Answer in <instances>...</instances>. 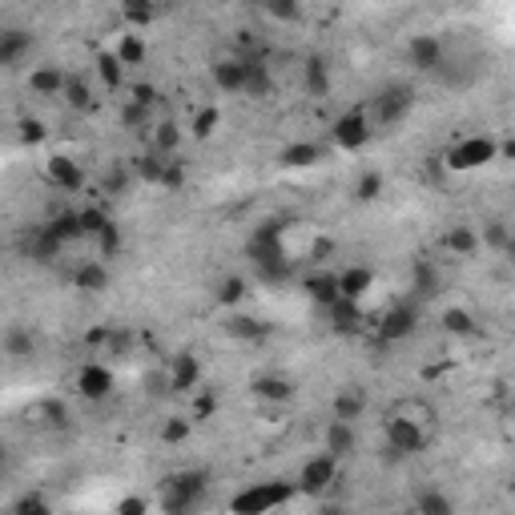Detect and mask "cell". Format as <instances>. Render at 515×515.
I'll return each mask as SVG.
<instances>
[{
  "mask_svg": "<svg viewBox=\"0 0 515 515\" xmlns=\"http://www.w3.org/2000/svg\"><path fill=\"white\" fill-rule=\"evenodd\" d=\"M221 330H226L230 338H238V343H262V338L270 335V326L250 314H226L221 318Z\"/></svg>",
  "mask_w": 515,
  "mask_h": 515,
  "instance_id": "cb8c5ba5",
  "label": "cell"
},
{
  "mask_svg": "<svg viewBox=\"0 0 515 515\" xmlns=\"http://www.w3.org/2000/svg\"><path fill=\"white\" fill-rule=\"evenodd\" d=\"M398 411H403V415H411V419H419V423H427V427L435 423L431 403H423V398H407V403H398Z\"/></svg>",
  "mask_w": 515,
  "mask_h": 515,
  "instance_id": "bcb514c9",
  "label": "cell"
},
{
  "mask_svg": "<svg viewBox=\"0 0 515 515\" xmlns=\"http://www.w3.org/2000/svg\"><path fill=\"white\" fill-rule=\"evenodd\" d=\"M246 294H250V290H246V278H238V274L221 278V282H218V290H213V298H218L221 306H238Z\"/></svg>",
  "mask_w": 515,
  "mask_h": 515,
  "instance_id": "ab89813d",
  "label": "cell"
},
{
  "mask_svg": "<svg viewBox=\"0 0 515 515\" xmlns=\"http://www.w3.org/2000/svg\"><path fill=\"white\" fill-rule=\"evenodd\" d=\"M109 335H113L109 326H97V330H89V335H85V343H89L93 351H105V346H109Z\"/></svg>",
  "mask_w": 515,
  "mask_h": 515,
  "instance_id": "11a10c76",
  "label": "cell"
},
{
  "mask_svg": "<svg viewBox=\"0 0 515 515\" xmlns=\"http://www.w3.org/2000/svg\"><path fill=\"white\" fill-rule=\"evenodd\" d=\"M121 16L129 21V28H145L158 16V5L153 0H121Z\"/></svg>",
  "mask_w": 515,
  "mask_h": 515,
  "instance_id": "836d02e7",
  "label": "cell"
},
{
  "mask_svg": "<svg viewBox=\"0 0 515 515\" xmlns=\"http://www.w3.org/2000/svg\"><path fill=\"white\" fill-rule=\"evenodd\" d=\"M262 8H266L274 21L282 25H294V21H303V0H262Z\"/></svg>",
  "mask_w": 515,
  "mask_h": 515,
  "instance_id": "60d3db41",
  "label": "cell"
},
{
  "mask_svg": "<svg viewBox=\"0 0 515 515\" xmlns=\"http://www.w3.org/2000/svg\"><path fill=\"white\" fill-rule=\"evenodd\" d=\"M145 508H149L145 500H121V503H118V511H125V515H141Z\"/></svg>",
  "mask_w": 515,
  "mask_h": 515,
  "instance_id": "6f0895ef",
  "label": "cell"
},
{
  "mask_svg": "<svg viewBox=\"0 0 515 515\" xmlns=\"http://www.w3.org/2000/svg\"><path fill=\"white\" fill-rule=\"evenodd\" d=\"M93 242H97V258H105V262H109V258H118V254H121V230L113 226V221H109V226H105L101 234L93 238Z\"/></svg>",
  "mask_w": 515,
  "mask_h": 515,
  "instance_id": "7bdbcfd3",
  "label": "cell"
},
{
  "mask_svg": "<svg viewBox=\"0 0 515 515\" xmlns=\"http://www.w3.org/2000/svg\"><path fill=\"white\" fill-rule=\"evenodd\" d=\"M431 447V427L411 419L395 407L383 423V463H403V459H415Z\"/></svg>",
  "mask_w": 515,
  "mask_h": 515,
  "instance_id": "6da1fadb",
  "label": "cell"
},
{
  "mask_svg": "<svg viewBox=\"0 0 515 515\" xmlns=\"http://www.w3.org/2000/svg\"><path fill=\"white\" fill-rule=\"evenodd\" d=\"M270 93H274V77H270V65L262 61V57H246V97H258V101H266Z\"/></svg>",
  "mask_w": 515,
  "mask_h": 515,
  "instance_id": "4316f807",
  "label": "cell"
},
{
  "mask_svg": "<svg viewBox=\"0 0 515 515\" xmlns=\"http://www.w3.org/2000/svg\"><path fill=\"white\" fill-rule=\"evenodd\" d=\"M500 254H503V258H508V262H511V266H515V234L508 238V246H503V250H500Z\"/></svg>",
  "mask_w": 515,
  "mask_h": 515,
  "instance_id": "680465c9",
  "label": "cell"
},
{
  "mask_svg": "<svg viewBox=\"0 0 515 515\" xmlns=\"http://www.w3.org/2000/svg\"><path fill=\"white\" fill-rule=\"evenodd\" d=\"M371 133H375V121H371V113L366 109H346V113H338L335 121H330V138H335L338 149H346V153H358L366 141H371Z\"/></svg>",
  "mask_w": 515,
  "mask_h": 515,
  "instance_id": "8992f818",
  "label": "cell"
},
{
  "mask_svg": "<svg viewBox=\"0 0 515 515\" xmlns=\"http://www.w3.org/2000/svg\"><path fill=\"white\" fill-rule=\"evenodd\" d=\"M210 475L206 471H173L161 479V511L170 515H186L206 500Z\"/></svg>",
  "mask_w": 515,
  "mask_h": 515,
  "instance_id": "7a4b0ae2",
  "label": "cell"
},
{
  "mask_svg": "<svg viewBox=\"0 0 515 515\" xmlns=\"http://www.w3.org/2000/svg\"><path fill=\"white\" fill-rule=\"evenodd\" d=\"M250 395L262 403H290L294 398V383L286 375H254L250 378Z\"/></svg>",
  "mask_w": 515,
  "mask_h": 515,
  "instance_id": "7402d4cb",
  "label": "cell"
},
{
  "mask_svg": "<svg viewBox=\"0 0 515 515\" xmlns=\"http://www.w3.org/2000/svg\"><path fill=\"white\" fill-rule=\"evenodd\" d=\"M129 101H138V105H158V89L153 85H129Z\"/></svg>",
  "mask_w": 515,
  "mask_h": 515,
  "instance_id": "db71d44e",
  "label": "cell"
},
{
  "mask_svg": "<svg viewBox=\"0 0 515 515\" xmlns=\"http://www.w3.org/2000/svg\"><path fill=\"white\" fill-rule=\"evenodd\" d=\"M278 161L286 165V170H310V165L323 161V149H318L314 141H290L286 149L278 153Z\"/></svg>",
  "mask_w": 515,
  "mask_h": 515,
  "instance_id": "83f0119b",
  "label": "cell"
},
{
  "mask_svg": "<svg viewBox=\"0 0 515 515\" xmlns=\"http://www.w3.org/2000/svg\"><path fill=\"white\" fill-rule=\"evenodd\" d=\"M81 226H85V238H97L105 226H109V213L105 210H81Z\"/></svg>",
  "mask_w": 515,
  "mask_h": 515,
  "instance_id": "7dc6e473",
  "label": "cell"
},
{
  "mask_svg": "<svg viewBox=\"0 0 515 515\" xmlns=\"http://www.w3.org/2000/svg\"><path fill=\"white\" fill-rule=\"evenodd\" d=\"M77 395L89 398V403H101V398L113 395V371L105 363H85L77 371Z\"/></svg>",
  "mask_w": 515,
  "mask_h": 515,
  "instance_id": "5bb4252c",
  "label": "cell"
},
{
  "mask_svg": "<svg viewBox=\"0 0 515 515\" xmlns=\"http://www.w3.org/2000/svg\"><path fill=\"white\" fill-rule=\"evenodd\" d=\"M21 141H25V145H41V141H45V125L33 121V118L21 121Z\"/></svg>",
  "mask_w": 515,
  "mask_h": 515,
  "instance_id": "f5cc1de1",
  "label": "cell"
},
{
  "mask_svg": "<svg viewBox=\"0 0 515 515\" xmlns=\"http://www.w3.org/2000/svg\"><path fill=\"white\" fill-rule=\"evenodd\" d=\"M178 145H181V129H178V121H161L158 129H153V149L165 153V158H173L178 153Z\"/></svg>",
  "mask_w": 515,
  "mask_h": 515,
  "instance_id": "f35d334b",
  "label": "cell"
},
{
  "mask_svg": "<svg viewBox=\"0 0 515 515\" xmlns=\"http://www.w3.org/2000/svg\"><path fill=\"white\" fill-rule=\"evenodd\" d=\"M45 173H48V181H53L57 190H65V193H77V190L85 186V170H81V161L65 158V153H57V158H48Z\"/></svg>",
  "mask_w": 515,
  "mask_h": 515,
  "instance_id": "d6986e66",
  "label": "cell"
},
{
  "mask_svg": "<svg viewBox=\"0 0 515 515\" xmlns=\"http://www.w3.org/2000/svg\"><path fill=\"white\" fill-rule=\"evenodd\" d=\"M407 61H411L419 73L439 77L443 65H447V45L435 33H419V36H411V45H407Z\"/></svg>",
  "mask_w": 515,
  "mask_h": 515,
  "instance_id": "30bf717a",
  "label": "cell"
},
{
  "mask_svg": "<svg viewBox=\"0 0 515 515\" xmlns=\"http://www.w3.org/2000/svg\"><path fill=\"white\" fill-rule=\"evenodd\" d=\"M378 338L383 343H403V338H411L415 330H419V306L415 303H398L391 310H383V318L375 323Z\"/></svg>",
  "mask_w": 515,
  "mask_h": 515,
  "instance_id": "ba28073f",
  "label": "cell"
},
{
  "mask_svg": "<svg viewBox=\"0 0 515 515\" xmlns=\"http://www.w3.org/2000/svg\"><path fill=\"white\" fill-rule=\"evenodd\" d=\"M500 158V141L488 138V133H471V138H459L447 145L443 153V165L451 173H471V170H483Z\"/></svg>",
  "mask_w": 515,
  "mask_h": 515,
  "instance_id": "3957f363",
  "label": "cell"
},
{
  "mask_svg": "<svg viewBox=\"0 0 515 515\" xmlns=\"http://www.w3.org/2000/svg\"><path fill=\"white\" fill-rule=\"evenodd\" d=\"M65 85H69V73L57 69V65H36V69L28 73V93H33V97H45V101L61 97Z\"/></svg>",
  "mask_w": 515,
  "mask_h": 515,
  "instance_id": "ffe728a7",
  "label": "cell"
},
{
  "mask_svg": "<svg viewBox=\"0 0 515 515\" xmlns=\"http://www.w3.org/2000/svg\"><path fill=\"white\" fill-rule=\"evenodd\" d=\"M118 57H121L125 65H141L145 61V41H141L138 33H125L121 45H118Z\"/></svg>",
  "mask_w": 515,
  "mask_h": 515,
  "instance_id": "f6af8a7d",
  "label": "cell"
},
{
  "mask_svg": "<svg viewBox=\"0 0 515 515\" xmlns=\"http://www.w3.org/2000/svg\"><path fill=\"white\" fill-rule=\"evenodd\" d=\"M335 483H338V459L330 451H318V455H310V459L303 463L294 488L306 491V495H323V491L335 488Z\"/></svg>",
  "mask_w": 515,
  "mask_h": 515,
  "instance_id": "52a82bcc",
  "label": "cell"
},
{
  "mask_svg": "<svg viewBox=\"0 0 515 515\" xmlns=\"http://www.w3.org/2000/svg\"><path fill=\"white\" fill-rule=\"evenodd\" d=\"M193 423L198 419H186V415H173V419H165L161 423V443H186L190 435H193Z\"/></svg>",
  "mask_w": 515,
  "mask_h": 515,
  "instance_id": "b9f144b4",
  "label": "cell"
},
{
  "mask_svg": "<svg viewBox=\"0 0 515 515\" xmlns=\"http://www.w3.org/2000/svg\"><path fill=\"white\" fill-rule=\"evenodd\" d=\"M411 290H415V298H419V303H431V298H439L443 274H439V266H435L431 258H415V262H411Z\"/></svg>",
  "mask_w": 515,
  "mask_h": 515,
  "instance_id": "ac0fdd59",
  "label": "cell"
},
{
  "mask_svg": "<svg viewBox=\"0 0 515 515\" xmlns=\"http://www.w3.org/2000/svg\"><path fill=\"white\" fill-rule=\"evenodd\" d=\"M371 286H375V270L371 266H346L343 274H338V290H343L346 298H363Z\"/></svg>",
  "mask_w": 515,
  "mask_h": 515,
  "instance_id": "f546056e",
  "label": "cell"
},
{
  "mask_svg": "<svg viewBox=\"0 0 515 515\" xmlns=\"http://www.w3.org/2000/svg\"><path fill=\"white\" fill-rule=\"evenodd\" d=\"M306 294H310V303H318V306H330V303H338L343 298V290H338V274H310L306 282Z\"/></svg>",
  "mask_w": 515,
  "mask_h": 515,
  "instance_id": "f1b7e54d",
  "label": "cell"
},
{
  "mask_svg": "<svg viewBox=\"0 0 515 515\" xmlns=\"http://www.w3.org/2000/svg\"><path fill=\"white\" fill-rule=\"evenodd\" d=\"M121 121H125V129H141L145 121H149V105H138V101H129L121 109Z\"/></svg>",
  "mask_w": 515,
  "mask_h": 515,
  "instance_id": "c3c4849f",
  "label": "cell"
},
{
  "mask_svg": "<svg viewBox=\"0 0 515 515\" xmlns=\"http://www.w3.org/2000/svg\"><path fill=\"white\" fill-rule=\"evenodd\" d=\"M326 318H330V330L343 338H355L358 330H363V306H358V298H338V303L326 306Z\"/></svg>",
  "mask_w": 515,
  "mask_h": 515,
  "instance_id": "2e32d148",
  "label": "cell"
},
{
  "mask_svg": "<svg viewBox=\"0 0 515 515\" xmlns=\"http://www.w3.org/2000/svg\"><path fill=\"white\" fill-rule=\"evenodd\" d=\"M36 351V338H33V330H25V326H8V335H5V355L13 358V363H28Z\"/></svg>",
  "mask_w": 515,
  "mask_h": 515,
  "instance_id": "4dcf8cb0",
  "label": "cell"
},
{
  "mask_svg": "<svg viewBox=\"0 0 515 515\" xmlns=\"http://www.w3.org/2000/svg\"><path fill=\"white\" fill-rule=\"evenodd\" d=\"M210 77L221 93H246V57H226L213 65Z\"/></svg>",
  "mask_w": 515,
  "mask_h": 515,
  "instance_id": "603a6c76",
  "label": "cell"
},
{
  "mask_svg": "<svg viewBox=\"0 0 515 515\" xmlns=\"http://www.w3.org/2000/svg\"><path fill=\"white\" fill-rule=\"evenodd\" d=\"M218 125H221V113L213 109V105H201V109L193 113L190 129H193V138H198V141H210L213 133H218Z\"/></svg>",
  "mask_w": 515,
  "mask_h": 515,
  "instance_id": "8d00e7d4",
  "label": "cell"
},
{
  "mask_svg": "<svg viewBox=\"0 0 515 515\" xmlns=\"http://www.w3.org/2000/svg\"><path fill=\"white\" fill-rule=\"evenodd\" d=\"M378 193H383V173H375V170H366L363 178L355 181V201H375Z\"/></svg>",
  "mask_w": 515,
  "mask_h": 515,
  "instance_id": "ee69618b",
  "label": "cell"
},
{
  "mask_svg": "<svg viewBox=\"0 0 515 515\" xmlns=\"http://www.w3.org/2000/svg\"><path fill=\"white\" fill-rule=\"evenodd\" d=\"M170 391H178V395H190V391H198V383H201V358L193 355V351H178L170 358Z\"/></svg>",
  "mask_w": 515,
  "mask_h": 515,
  "instance_id": "4fadbf2b",
  "label": "cell"
},
{
  "mask_svg": "<svg viewBox=\"0 0 515 515\" xmlns=\"http://www.w3.org/2000/svg\"><path fill=\"white\" fill-rule=\"evenodd\" d=\"M16 515H48V503L41 500V495H21V500L13 503Z\"/></svg>",
  "mask_w": 515,
  "mask_h": 515,
  "instance_id": "f907efd6",
  "label": "cell"
},
{
  "mask_svg": "<svg viewBox=\"0 0 515 515\" xmlns=\"http://www.w3.org/2000/svg\"><path fill=\"white\" fill-rule=\"evenodd\" d=\"M366 411H371V391H366L363 383H346V386H338L335 403H330V415H335V419L358 423Z\"/></svg>",
  "mask_w": 515,
  "mask_h": 515,
  "instance_id": "7c38bea8",
  "label": "cell"
},
{
  "mask_svg": "<svg viewBox=\"0 0 515 515\" xmlns=\"http://www.w3.org/2000/svg\"><path fill=\"white\" fill-rule=\"evenodd\" d=\"M48 230H53L57 238L69 246V242L77 238H85V226H81V210H65V213H57L53 221H48Z\"/></svg>",
  "mask_w": 515,
  "mask_h": 515,
  "instance_id": "d6a6232c",
  "label": "cell"
},
{
  "mask_svg": "<svg viewBox=\"0 0 515 515\" xmlns=\"http://www.w3.org/2000/svg\"><path fill=\"white\" fill-rule=\"evenodd\" d=\"M69 282H73V290H81V294H105V290H109V282H113L109 262H105V258L81 262V266L69 274Z\"/></svg>",
  "mask_w": 515,
  "mask_h": 515,
  "instance_id": "9a60e30c",
  "label": "cell"
},
{
  "mask_svg": "<svg viewBox=\"0 0 515 515\" xmlns=\"http://www.w3.org/2000/svg\"><path fill=\"white\" fill-rule=\"evenodd\" d=\"M125 73H129V65L121 61L118 53H109V48H101V53H97V81L105 85V89H125Z\"/></svg>",
  "mask_w": 515,
  "mask_h": 515,
  "instance_id": "484cf974",
  "label": "cell"
},
{
  "mask_svg": "<svg viewBox=\"0 0 515 515\" xmlns=\"http://www.w3.org/2000/svg\"><path fill=\"white\" fill-rule=\"evenodd\" d=\"M290 495H294V488H290L286 479L250 483L246 491H238L234 500H230V511H238V515H262V511H274V508H282V503H290Z\"/></svg>",
  "mask_w": 515,
  "mask_h": 515,
  "instance_id": "5b68a950",
  "label": "cell"
},
{
  "mask_svg": "<svg viewBox=\"0 0 515 515\" xmlns=\"http://www.w3.org/2000/svg\"><path fill=\"white\" fill-rule=\"evenodd\" d=\"M511 234H515V230H511L503 218H488V221H483V234H479V238H483V246L500 254V250L508 246V238H511Z\"/></svg>",
  "mask_w": 515,
  "mask_h": 515,
  "instance_id": "74e56055",
  "label": "cell"
},
{
  "mask_svg": "<svg viewBox=\"0 0 515 515\" xmlns=\"http://www.w3.org/2000/svg\"><path fill=\"white\" fill-rule=\"evenodd\" d=\"M129 351H133V335H129V330H113V335H109V346H105V355L125 358Z\"/></svg>",
  "mask_w": 515,
  "mask_h": 515,
  "instance_id": "681fc988",
  "label": "cell"
},
{
  "mask_svg": "<svg viewBox=\"0 0 515 515\" xmlns=\"http://www.w3.org/2000/svg\"><path fill=\"white\" fill-rule=\"evenodd\" d=\"M411 109H415V89L407 81H391L375 93L371 121L378 125V129H395V125H403L407 118H411Z\"/></svg>",
  "mask_w": 515,
  "mask_h": 515,
  "instance_id": "277c9868",
  "label": "cell"
},
{
  "mask_svg": "<svg viewBox=\"0 0 515 515\" xmlns=\"http://www.w3.org/2000/svg\"><path fill=\"white\" fill-rule=\"evenodd\" d=\"M443 330L447 335H455V338H468V335H475V314L471 310H463V306L443 310Z\"/></svg>",
  "mask_w": 515,
  "mask_h": 515,
  "instance_id": "e575fe53",
  "label": "cell"
},
{
  "mask_svg": "<svg viewBox=\"0 0 515 515\" xmlns=\"http://www.w3.org/2000/svg\"><path fill=\"white\" fill-rule=\"evenodd\" d=\"M41 411L48 415V423H53V427H65V423H69V411H65L61 403H45Z\"/></svg>",
  "mask_w": 515,
  "mask_h": 515,
  "instance_id": "9f6ffc18",
  "label": "cell"
},
{
  "mask_svg": "<svg viewBox=\"0 0 515 515\" xmlns=\"http://www.w3.org/2000/svg\"><path fill=\"white\" fill-rule=\"evenodd\" d=\"M479 246H483L479 230L468 226V221H455V226L443 230V250H447L451 258H471Z\"/></svg>",
  "mask_w": 515,
  "mask_h": 515,
  "instance_id": "44dd1931",
  "label": "cell"
},
{
  "mask_svg": "<svg viewBox=\"0 0 515 515\" xmlns=\"http://www.w3.org/2000/svg\"><path fill=\"white\" fill-rule=\"evenodd\" d=\"M181 181H186V173H181L178 161H165V173H161V190H181Z\"/></svg>",
  "mask_w": 515,
  "mask_h": 515,
  "instance_id": "816d5d0a",
  "label": "cell"
},
{
  "mask_svg": "<svg viewBox=\"0 0 515 515\" xmlns=\"http://www.w3.org/2000/svg\"><path fill=\"white\" fill-rule=\"evenodd\" d=\"M33 33H25V28H5L0 33V65L5 69H21L25 57H33Z\"/></svg>",
  "mask_w": 515,
  "mask_h": 515,
  "instance_id": "e0dca14e",
  "label": "cell"
},
{
  "mask_svg": "<svg viewBox=\"0 0 515 515\" xmlns=\"http://www.w3.org/2000/svg\"><path fill=\"white\" fill-rule=\"evenodd\" d=\"M415 511L419 515H451L455 511V500L435 488H423L419 495H415Z\"/></svg>",
  "mask_w": 515,
  "mask_h": 515,
  "instance_id": "1f68e13d",
  "label": "cell"
},
{
  "mask_svg": "<svg viewBox=\"0 0 515 515\" xmlns=\"http://www.w3.org/2000/svg\"><path fill=\"white\" fill-rule=\"evenodd\" d=\"M65 105L77 113H85V109H93V89H89V81H81V77H69V85H65Z\"/></svg>",
  "mask_w": 515,
  "mask_h": 515,
  "instance_id": "d590c367",
  "label": "cell"
},
{
  "mask_svg": "<svg viewBox=\"0 0 515 515\" xmlns=\"http://www.w3.org/2000/svg\"><path fill=\"white\" fill-rule=\"evenodd\" d=\"M303 81H306V93L310 97H326L330 93V57L310 53L306 65H303Z\"/></svg>",
  "mask_w": 515,
  "mask_h": 515,
  "instance_id": "d4e9b609",
  "label": "cell"
},
{
  "mask_svg": "<svg viewBox=\"0 0 515 515\" xmlns=\"http://www.w3.org/2000/svg\"><path fill=\"white\" fill-rule=\"evenodd\" d=\"M323 451H330L338 463L355 459L358 455V423H346V419H335V415H330V423L323 431Z\"/></svg>",
  "mask_w": 515,
  "mask_h": 515,
  "instance_id": "8fae6325",
  "label": "cell"
},
{
  "mask_svg": "<svg viewBox=\"0 0 515 515\" xmlns=\"http://www.w3.org/2000/svg\"><path fill=\"white\" fill-rule=\"evenodd\" d=\"M21 254L28 262H36V266H53L57 258L65 254V242L48 230V221L45 226H33V230H25V238H21Z\"/></svg>",
  "mask_w": 515,
  "mask_h": 515,
  "instance_id": "9c48e42d",
  "label": "cell"
}]
</instances>
